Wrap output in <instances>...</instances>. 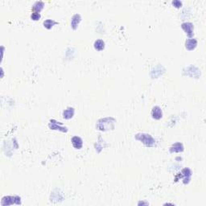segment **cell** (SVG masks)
Listing matches in <instances>:
<instances>
[{
    "instance_id": "obj_16",
    "label": "cell",
    "mask_w": 206,
    "mask_h": 206,
    "mask_svg": "<svg viewBox=\"0 0 206 206\" xmlns=\"http://www.w3.org/2000/svg\"><path fill=\"white\" fill-rule=\"evenodd\" d=\"M41 17V15H40V13H37V12H32V14L31 15V19L34 20V21H37L39 19H40Z\"/></svg>"
},
{
    "instance_id": "obj_1",
    "label": "cell",
    "mask_w": 206,
    "mask_h": 206,
    "mask_svg": "<svg viewBox=\"0 0 206 206\" xmlns=\"http://www.w3.org/2000/svg\"><path fill=\"white\" fill-rule=\"evenodd\" d=\"M116 122L115 118L111 117L101 118L97 121L96 124V128L101 131H107V130H113L115 128V123Z\"/></svg>"
},
{
    "instance_id": "obj_5",
    "label": "cell",
    "mask_w": 206,
    "mask_h": 206,
    "mask_svg": "<svg viewBox=\"0 0 206 206\" xmlns=\"http://www.w3.org/2000/svg\"><path fill=\"white\" fill-rule=\"evenodd\" d=\"M151 117H152L154 119H155V120H159L163 117L162 110H161V108L159 106L155 105V106L153 107L152 110H151Z\"/></svg>"
},
{
    "instance_id": "obj_14",
    "label": "cell",
    "mask_w": 206,
    "mask_h": 206,
    "mask_svg": "<svg viewBox=\"0 0 206 206\" xmlns=\"http://www.w3.org/2000/svg\"><path fill=\"white\" fill-rule=\"evenodd\" d=\"M94 47L97 51H101L105 48V42L102 40H97L94 42Z\"/></svg>"
},
{
    "instance_id": "obj_6",
    "label": "cell",
    "mask_w": 206,
    "mask_h": 206,
    "mask_svg": "<svg viewBox=\"0 0 206 206\" xmlns=\"http://www.w3.org/2000/svg\"><path fill=\"white\" fill-rule=\"evenodd\" d=\"M181 27L189 37H191L192 36H193V29H194V27H193V23H189V22L183 23L181 24Z\"/></svg>"
},
{
    "instance_id": "obj_7",
    "label": "cell",
    "mask_w": 206,
    "mask_h": 206,
    "mask_svg": "<svg viewBox=\"0 0 206 206\" xmlns=\"http://www.w3.org/2000/svg\"><path fill=\"white\" fill-rule=\"evenodd\" d=\"M197 40L194 38H189L185 41V48L189 51H193L197 48Z\"/></svg>"
},
{
    "instance_id": "obj_9",
    "label": "cell",
    "mask_w": 206,
    "mask_h": 206,
    "mask_svg": "<svg viewBox=\"0 0 206 206\" xmlns=\"http://www.w3.org/2000/svg\"><path fill=\"white\" fill-rule=\"evenodd\" d=\"M81 21V16L79 14H75L72 17V19H71V27H72V28L73 30H76L78 27V25Z\"/></svg>"
},
{
    "instance_id": "obj_4",
    "label": "cell",
    "mask_w": 206,
    "mask_h": 206,
    "mask_svg": "<svg viewBox=\"0 0 206 206\" xmlns=\"http://www.w3.org/2000/svg\"><path fill=\"white\" fill-rule=\"evenodd\" d=\"M61 125H62L61 122H56V121L54 120V119H52V120H50L48 126H49L51 130H57L62 132L68 131V128H67L66 126H61Z\"/></svg>"
},
{
    "instance_id": "obj_13",
    "label": "cell",
    "mask_w": 206,
    "mask_h": 206,
    "mask_svg": "<svg viewBox=\"0 0 206 206\" xmlns=\"http://www.w3.org/2000/svg\"><path fill=\"white\" fill-rule=\"evenodd\" d=\"M44 2H42V1H37V2H35L33 4L32 7V10L33 11V12H37V13H40L42 9L44 8Z\"/></svg>"
},
{
    "instance_id": "obj_11",
    "label": "cell",
    "mask_w": 206,
    "mask_h": 206,
    "mask_svg": "<svg viewBox=\"0 0 206 206\" xmlns=\"http://www.w3.org/2000/svg\"><path fill=\"white\" fill-rule=\"evenodd\" d=\"M184 151V146L181 143H174L172 147H170V152H182Z\"/></svg>"
},
{
    "instance_id": "obj_2",
    "label": "cell",
    "mask_w": 206,
    "mask_h": 206,
    "mask_svg": "<svg viewBox=\"0 0 206 206\" xmlns=\"http://www.w3.org/2000/svg\"><path fill=\"white\" fill-rule=\"evenodd\" d=\"M135 139L137 140H140V142H142L147 147H154L155 145V140L149 134L139 133L135 135Z\"/></svg>"
},
{
    "instance_id": "obj_10",
    "label": "cell",
    "mask_w": 206,
    "mask_h": 206,
    "mask_svg": "<svg viewBox=\"0 0 206 206\" xmlns=\"http://www.w3.org/2000/svg\"><path fill=\"white\" fill-rule=\"evenodd\" d=\"M180 177H184V183L188 184L190 180V176L192 175V171L189 168H184L181 172Z\"/></svg>"
},
{
    "instance_id": "obj_17",
    "label": "cell",
    "mask_w": 206,
    "mask_h": 206,
    "mask_svg": "<svg viewBox=\"0 0 206 206\" xmlns=\"http://www.w3.org/2000/svg\"><path fill=\"white\" fill-rule=\"evenodd\" d=\"M172 3L176 8H179L182 6V2L181 1H179V0H174V1H172Z\"/></svg>"
},
{
    "instance_id": "obj_3",
    "label": "cell",
    "mask_w": 206,
    "mask_h": 206,
    "mask_svg": "<svg viewBox=\"0 0 206 206\" xmlns=\"http://www.w3.org/2000/svg\"><path fill=\"white\" fill-rule=\"evenodd\" d=\"M20 197L15 196V197H4L2 199V205H9V204H20Z\"/></svg>"
},
{
    "instance_id": "obj_12",
    "label": "cell",
    "mask_w": 206,
    "mask_h": 206,
    "mask_svg": "<svg viewBox=\"0 0 206 206\" xmlns=\"http://www.w3.org/2000/svg\"><path fill=\"white\" fill-rule=\"evenodd\" d=\"M75 113V110L73 107H69L66 110H65L63 112V118L65 119H70L73 117Z\"/></svg>"
},
{
    "instance_id": "obj_8",
    "label": "cell",
    "mask_w": 206,
    "mask_h": 206,
    "mask_svg": "<svg viewBox=\"0 0 206 206\" xmlns=\"http://www.w3.org/2000/svg\"><path fill=\"white\" fill-rule=\"evenodd\" d=\"M72 144L75 149H81L83 147V140L79 136H73L71 140Z\"/></svg>"
},
{
    "instance_id": "obj_15",
    "label": "cell",
    "mask_w": 206,
    "mask_h": 206,
    "mask_svg": "<svg viewBox=\"0 0 206 206\" xmlns=\"http://www.w3.org/2000/svg\"><path fill=\"white\" fill-rule=\"evenodd\" d=\"M57 22L53 20V19H46L45 21H44L43 24L44 27L47 29H51L55 24H57Z\"/></svg>"
}]
</instances>
